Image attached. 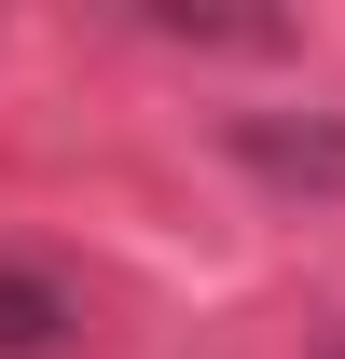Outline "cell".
Returning <instances> with one entry per match:
<instances>
[{
	"label": "cell",
	"mask_w": 345,
	"mask_h": 359,
	"mask_svg": "<svg viewBox=\"0 0 345 359\" xmlns=\"http://www.w3.org/2000/svg\"><path fill=\"white\" fill-rule=\"evenodd\" d=\"M235 166H262V180H290V194H345V125H235Z\"/></svg>",
	"instance_id": "cell-1"
},
{
	"label": "cell",
	"mask_w": 345,
	"mask_h": 359,
	"mask_svg": "<svg viewBox=\"0 0 345 359\" xmlns=\"http://www.w3.org/2000/svg\"><path fill=\"white\" fill-rule=\"evenodd\" d=\"M69 332H83L69 276H42V263H0V359H55Z\"/></svg>",
	"instance_id": "cell-2"
}]
</instances>
